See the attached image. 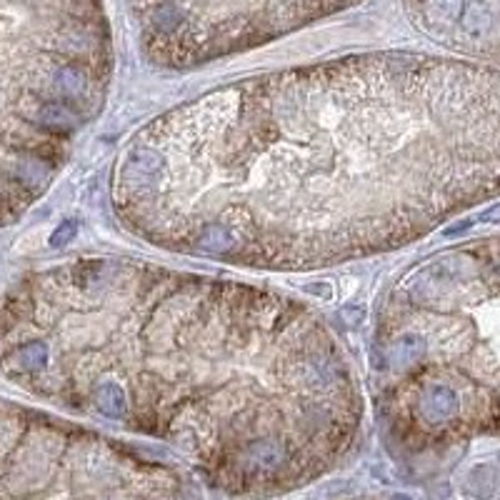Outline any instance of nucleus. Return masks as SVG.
I'll use <instances>...</instances> for the list:
<instances>
[{"label":"nucleus","mask_w":500,"mask_h":500,"mask_svg":"<svg viewBox=\"0 0 500 500\" xmlns=\"http://www.w3.org/2000/svg\"><path fill=\"white\" fill-rule=\"evenodd\" d=\"M356 0H133L143 38L165 63L235 53L316 21Z\"/></svg>","instance_id":"1"},{"label":"nucleus","mask_w":500,"mask_h":500,"mask_svg":"<svg viewBox=\"0 0 500 500\" xmlns=\"http://www.w3.org/2000/svg\"><path fill=\"white\" fill-rule=\"evenodd\" d=\"M411 13L435 38L488 43L500 0H408Z\"/></svg>","instance_id":"2"},{"label":"nucleus","mask_w":500,"mask_h":500,"mask_svg":"<svg viewBox=\"0 0 500 500\" xmlns=\"http://www.w3.org/2000/svg\"><path fill=\"white\" fill-rule=\"evenodd\" d=\"M76 233H78L76 220H65V223H61V226L55 228V233L50 235V246H53V248L68 246L70 240L76 238Z\"/></svg>","instance_id":"3"},{"label":"nucleus","mask_w":500,"mask_h":500,"mask_svg":"<svg viewBox=\"0 0 500 500\" xmlns=\"http://www.w3.org/2000/svg\"><path fill=\"white\" fill-rule=\"evenodd\" d=\"M340 318L345 320V325H360V320L365 318L363 308H345L340 310Z\"/></svg>","instance_id":"4"},{"label":"nucleus","mask_w":500,"mask_h":500,"mask_svg":"<svg viewBox=\"0 0 500 500\" xmlns=\"http://www.w3.org/2000/svg\"><path fill=\"white\" fill-rule=\"evenodd\" d=\"M305 293H313L318 298H330L333 290L328 288V283H310V285H305Z\"/></svg>","instance_id":"5"},{"label":"nucleus","mask_w":500,"mask_h":500,"mask_svg":"<svg viewBox=\"0 0 500 500\" xmlns=\"http://www.w3.org/2000/svg\"><path fill=\"white\" fill-rule=\"evenodd\" d=\"M470 226H473V220H463V223H458L455 228H448V230H446V238H453V235H458V233H466V230Z\"/></svg>","instance_id":"6"},{"label":"nucleus","mask_w":500,"mask_h":500,"mask_svg":"<svg viewBox=\"0 0 500 500\" xmlns=\"http://www.w3.org/2000/svg\"><path fill=\"white\" fill-rule=\"evenodd\" d=\"M480 218L486 220V223H498L500 220V206H495V208H490V210H486Z\"/></svg>","instance_id":"7"}]
</instances>
